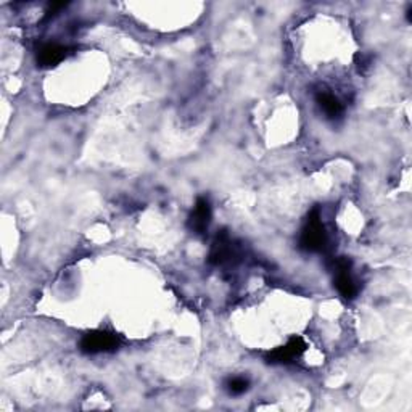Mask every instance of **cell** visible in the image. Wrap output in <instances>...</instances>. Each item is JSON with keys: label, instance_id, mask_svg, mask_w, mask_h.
Returning <instances> with one entry per match:
<instances>
[{"label": "cell", "instance_id": "obj_2", "mask_svg": "<svg viewBox=\"0 0 412 412\" xmlns=\"http://www.w3.org/2000/svg\"><path fill=\"white\" fill-rule=\"evenodd\" d=\"M121 340L115 333L107 330H92L82 335L79 342V349L86 354H97L113 352L120 347Z\"/></svg>", "mask_w": 412, "mask_h": 412}, {"label": "cell", "instance_id": "obj_3", "mask_svg": "<svg viewBox=\"0 0 412 412\" xmlns=\"http://www.w3.org/2000/svg\"><path fill=\"white\" fill-rule=\"evenodd\" d=\"M306 348H308V345H306V342L302 337H292L285 345H283V347H279L267 353L266 363L269 364L292 363L293 359L300 358V356L306 352Z\"/></svg>", "mask_w": 412, "mask_h": 412}, {"label": "cell", "instance_id": "obj_6", "mask_svg": "<svg viewBox=\"0 0 412 412\" xmlns=\"http://www.w3.org/2000/svg\"><path fill=\"white\" fill-rule=\"evenodd\" d=\"M68 55V49L60 44L49 42L39 47L37 50V65L41 68H52V66L58 65L60 61H63Z\"/></svg>", "mask_w": 412, "mask_h": 412}, {"label": "cell", "instance_id": "obj_5", "mask_svg": "<svg viewBox=\"0 0 412 412\" xmlns=\"http://www.w3.org/2000/svg\"><path fill=\"white\" fill-rule=\"evenodd\" d=\"M349 261L347 258H340L335 264L337 277H335V287L343 298L352 300L356 295V285L352 274H349Z\"/></svg>", "mask_w": 412, "mask_h": 412}, {"label": "cell", "instance_id": "obj_4", "mask_svg": "<svg viewBox=\"0 0 412 412\" xmlns=\"http://www.w3.org/2000/svg\"><path fill=\"white\" fill-rule=\"evenodd\" d=\"M211 216H213V211H211V205L208 200L198 198L197 203H195L191 218H188V227H191V231L193 233H198V236H203L210 227Z\"/></svg>", "mask_w": 412, "mask_h": 412}, {"label": "cell", "instance_id": "obj_1", "mask_svg": "<svg viewBox=\"0 0 412 412\" xmlns=\"http://www.w3.org/2000/svg\"><path fill=\"white\" fill-rule=\"evenodd\" d=\"M327 245V232L322 224L319 210H313L308 214V219L304 222V227L300 237V247L304 252L317 253L322 252Z\"/></svg>", "mask_w": 412, "mask_h": 412}, {"label": "cell", "instance_id": "obj_7", "mask_svg": "<svg viewBox=\"0 0 412 412\" xmlns=\"http://www.w3.org/2000/svg\"><path fill=\"white\" fill-rule=\"evenodd\" d=\"M233 256V248H232V242L231 238L227 237V233H221L216 238V242L213 245V250H211L210 255V261L213 264H224L227 261H231Z\"/></svg>", "mask_w": 412, "mask_h": 412}, {"label": "cell", "instance_id": "obj_8", "mask_svg": "<svg viewBox=\"0 0 412 412\" xmlns=\"http://www.w3.org/2000/svg\"><path fill=\"white\" fill-rule=\"evenodd\" d=\"M317 103L319 107L324 110V113L330 116V118H335V116H340L343 113V105L340 103V100L332 96V94L327 92H319L316 96Z\"/></svg>", "mask_w": 412, "mask_h": 412}, {"label": "cell", "instance_id": "obj_9", "mask_svg": "<svg viewBox=\"0 0 412 412\" xmlns=\"http://www.w3.org/2000/svg\"><path fill=\"white\" fill-rule=\"evenodd\" d=\"M250 387V382L243 377H233L227 382V392H229L232 397H240L245 392H247Z\"/></svg>", "mask_w": 412, "mask_h": 412}]
</instances>
